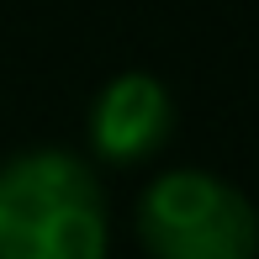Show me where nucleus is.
I'll use <instances>...</instances> for the list:
<instances>
[{"label": "nucleus", "instance_id": "1", "mask_svg": "<svg viewBox=\"0 0 259 259\" xmlns=\"http://www.w3.org/2000/svg\"><path fill=\"white\" fill-rule=\"evenodd\" d=\"M111 211L96 164L69 148H21L0 164V259H106Z\"/></svg>", "mask_w": 259, "mask_h": 259}, {"label": "nucleus", "instance_id": "2", "mask_svg": "<svg viewBox=\"0 0 259 259\" xmlns=\"http://www.w3.org/2000/svg\"><path fill=\"white\" fill-rule=\"evenodd\" d=\"M138 243L148 259H259V211L217 169L180 164L143 185Z\"/></svg>", "mask_w": 259, "mask_h": 259}, {"label": "nucleus", "instance_id": "3", "mask_svg": "<svg viewBox=\"0 0 259 259\" xmlns=\"http://www.w3.org/2000/svg\"><path fill=\"white\" fill-rule=\"evenodd\" d=\"M90 154L101 164H148L175 138V96L148 69H122L96 90L90 101Z\"/></svg>", "mask_w": 259, "mask_h": 259}]
</instances>
